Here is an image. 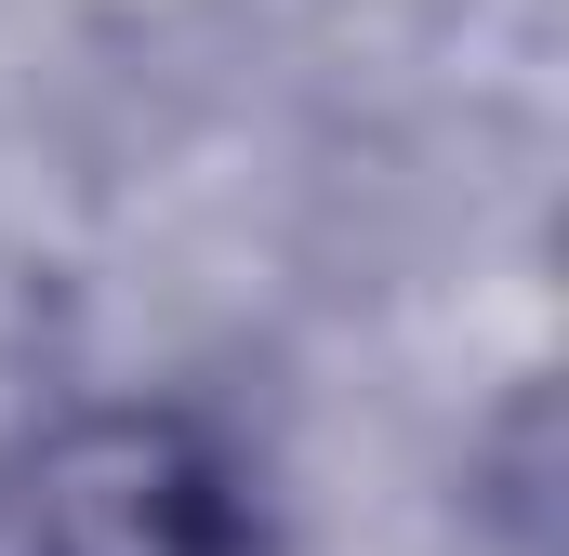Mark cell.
Listing matches in <instances>:
<instances>
[{"instance_id": "1", "label": "cell", "mask_w": 569, "mask_h": 556, "mask_svg": "<svg viewBox=\"0 0 569 556\" xmlns=\"http://www.w3.org/2000/svg\"><path fill=\"white\" fill-rule=\"evenodd\" d=\"M0 556H266V530L186 411H93L0 477Z\"/></svg>"}]
</instances>
